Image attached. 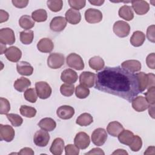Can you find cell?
I'll use <instances>...</instances> for the list:
<instances>
[{
	"instance_id": "obj_2",
	"label": "cell",
	"mask_w": 155,
	"mask_h": 155,
	"mask_svg": "<svg viewBox=\"0 0 155 155\" xmlns=\"http://www.w3.org/2000/svg\"><path fill=\"white\" fill-rule=\"evenodd\" d=\"M66 62L68 67L76 70H81L84 68V63L82 58L81 56L74 53H70L67 56Z\"/></svg>"
},
{
	"instance_id": "obj_49",
	"label": "cell",
	"mask_w": 155,
	"mask_h": 155,
	"mask_svg": "<svg viewBox=\"0 0 155 155\" xmlns=\"http://www.w3.org/2000/svg\"><path fill=\"white\" fill-rule=\"evenodd\" d=\"M12 2L15 7L19 8H22L27 7V5L28 4V0H12Z\"/></svg>"
},
{
	"instance_id": "obj_5",
	"label": "cell",
	"mask_w": 155,
	"mask_h": 155,
	"mask_svg": "<svg viewBox=\"0 0 155 155\" xmlns=\"http://www.w3.org/2000/svg\"><path fill=\"white\" fill-rule=\"evenodd\" d=\"M114 33L119 38L127 37L130 31V25L124 21H117L113 27Z\"/></svg>"
},
{
	"instance_id": "obj_41",
	"label": "cell",
	"mask_w": 155,
	"mask_h": 155,
	"mask_svg": "<svg viewBox=\"0 0 155 155\" xmlns=\"http://www.w3.org/2000/svg\"><path fill=\"white\" fill-rule=\"evenodd\" d=\"M7 117L13 127H19L23 122L22 118L17 114L10 113L7 114Z\"/></svg>"
},
{
	"instance_id": "obj_50",
	"label": "cell",
	"mask_w": 155,
	"mask_h": 155,
	"mask_svg": "<svg viewBox=\"0 0 155 155\" xmlns=\"http://www.w3.org/2000/svg\"><path fill=\"white\" fill-rule=\"evenodd\" d=\"M19 154H22V155H33L34 154V151L33 150L29 147H24L22 148L20 151L18 153Z\"/></svg>"
},
{
	"instance_id": "obj_29",
	"label": "cell",
	"mask_w": 155,
	"mask_h": 155,
	"mask_svg": "<svg viewBox=\"0 0 155 155\" xmlns=\"http://www.w3.org/2000/svg\"><path fill=\"white\" fill-rule=\"evenodd\" d=\"M134 136V135L133 133L131 132V131L128 130H124L117 136V137L119 141L121 143L129 146L133 139Z\"/></svg>"
},
{
	"instance_id": "obj_36",
	"label": "cell",
	"mask_w": 155,
	"mask_h": 155,
	"mask_svg": "<svg viewBox=\"0 0 155 155\" xmlns=\"http://www.w3.org/2000/svg\"><path fill=\"white\" fill-rule=\"evenodd\" d=\"M19 111L21 115L28 118L35 117L36 114V110L34 107L25 105H21Z\"/></svg>"
},
{
	"instance_id": "obj_48",
	"label": "cell",
	"mask_w": 155,
	"mask_h": 155,
	"mask_svg": "<svg viewBox=\"0 0 155 155\" xmlns=\"http://www.w3.org/2000/svg\"><path fill=\"white\" fill-rule=\"evenodd\" d=\"M154 58L155 54L154 53H151L149 54L146 58V63L147 66L151 68L154 70L155 68V63H154Z\"/></svg>"
},
{
	"instance_id": "obj_25",
	"label": "cell",
	"mask_w": 155,
	"mask_h": 155,
	"mask_svg": "<svg viewBox=\"0 0 155 155\" xmlns=\"http://www.w3.org/2000/svg\"><path fill=\"white\" fill-rule=\"evenodd\" d=\"M38 126L42 129L47 131H51L55 129L56 123L52 118L45 117L42 119L38 124Z\"/></svg>"
},
{
	"instance_id": "obj_37",
	"label": "cell",
	"mask_w": 155,
	"mask_h": 155,
	"mask_svg": "<svg viewBox=\"0 0 155 155\" xmlns=\"http://www.w3.org/2000/svg\"><path fill=\"white\" fill-rule=\"evenodd\" d=\"M75 94L79 99H85L90 94V90L88 88L79 84L76 87Z\"/></svg>"
},
{
	"instance_id": "obj_6",
	"label": "cell",
	"mask_w": 155,
	"mask_h": 155,
	"mask_svg": "<svg viewBox=\"0 0 155 155\" xmlns=\"http://www.w3.org/2000/svg\"><path fill=\"white\" fill-rule=\"evenodd\" d=\"M107 139V131L102 128L95 129L91 134L92 142L96 146L103 145Z\"/></svg>"
},
{
	"instance_id": "obj_39",
	"label": "cell",
	"mask_w": 155,
	"mask_h": 155,
	"mask_svg": "<svg viewBox=\"0 0 155 155\" xmlns=\"http://www.w3.org/2000/svg\"><path fill=\"white\" fill-rule=\"evenodd\" d=\"M24 98L31 103H35L38 99V94L35 88H31L26 90L24 94Z\"/></svg>"
},
{
	"instance_id": "obj_21",
	"label": "cell",
	"mask_w": 155,
	"mask_h": 155,
	"mask_svg": "<svg viewBox=\"0 0 155 155\" xmlns=\"http://www.w3.org/2000/svg\"><path fill=\"white\" fill-rule=\"evenodd\" d=\"M18 73L22 76H30L33 74V68L31 64L26 61H20L16 64Z\"/></svg>"
},
{
	"instance_id": "obj_32",
	"label": "cell",
	"mask_w": 155,
	"mask_h": 155,
	"mask_svg": "<svg viewBox=\"0 0 155 155\" xmlns=\"http://www.w3.org/2000/svg\"><path fill=\"white\" fill-rule=\"evenodd\" d=\"M93 122V116L88 113H84L78 117L76 123L80 126L85 127L90 125Z\"/></svg>"
},
{
	"instance_id": "obj_7",
	"label": "cell",
	"mask_w": 155,
	"mask_h": 155,
	"mask_svg": "<svg viewBox=\"0 0 155 155\" xmlns=\"http://www.w3.org/2000/svg\"><path fill=\"white\" fill-rule=\"evenodd\" d=\"M50 138V135L47 131L40 130L35 133L33 136V142L36 146L44 147L48 143Z\"/></svg>"
},
{
	"instance_id": "obj_19",
	"label": "cell",
	"mask_w": 155,
	"mask_h": 155,
	"mask_svg": "<svg viewBox=\"0 0 155 155\" xmlns=\"http://www.w3.org/2000/svg\"><path fill=\"white\" fill-rule=\"evenodd\" d=\"M65 16L67 22L73 25L78 24L81 20V15L79 11L73 8L68 9L66 12Z\"/></svg>"
},
{
	"instance_id": "obj_58",
	"label": "cell",
	"mask_w": 155,
	"mask_h": 155,
	"mask_svg": "<svg viewBox=\"0 0 155 155\" xmlns=\"http://www.w3.org/2000/svg\"><path fill=\"white\" fill-rule=\"evenodd\" d=\"M6 50H7V48H6L5 45L1 44V54H2L3 53H5Z\"/></svg>"
},
{
	"instance_id": "obj_38",
	"label": "cell",
	"mask_w": 155,
	"mask_h": 155,
	"mask_svg": "<svg viewBox=\"0 0 155 155\" xmlns=\"http://www.w3.org/2000/svg\"><path fill=\"white\" fill-rule=\"evenodd\" d=\"M60 92L64 96H71L74 92V86L71 84L65 83L61 86Z\"/></svg>"
},
{
	"instance_id": "obj_11",
	"label": "cell",
	"mask_w": 155,
	"mask_h": 155,
	"mask_svg": "<svg viewBox=\"0 0 155 155\" xmlns=\"http://www.w3.org/2000/svg\"><path fill=\"white\" fill-rule=\"evenodd\" d=\"M74 143L79 149H86L90 143V137L85 132H79L74 139Z\"/></svg>"
},
{
	"instance_id": "obj_45",
	"label": "cell",
	"mask_w": 155,
	"mask_h": 155,
	"mask_svg": "<svg viewBox=\"0 0 155 155\" xmlns=\"http://www.w3.org/2000/svg\"><path fill=\"white\" fill-rule=\"evenodd\" d=\"M155 87H151L149 88L147 91L145 93V99L150 104H154L155 102Z\"/></svg>"
},
{
	"instance_id": "obj_51",
	"label": "cell",
	"mask_w": 155,
	"mask_h": 155,
	"mask_svg": "<svg viewBox=\"0 0 155 155\" xmlns=\"http://www.w3.org/2000/svg\"><path fill=\"white\" fill-rule=\"evenodd\" d=\"M148 77V84L147 89L151 87H154L155 85V76L153 73H148L147 74Z\"/></svg>"
},
{
	"instance_id": "obj_33",
	"label": "cell",
	"mask_w": 155,
	"mask_h": 155,
	"mask_svg": "<svg viewBox=\"0 0 155 155\" xmlns=\"http://www.w3.org/2000/svg\"><path fill=\"white\" fill-rule=\"evenodd\" d=\"M136 76L137 78L139 84V91L140 92H143L147 89L148 84V77L147 74H145L144 72H140L136 74Z\"/></svg>"
},
{
	"instance_id": "obj_56",
	"label": "cell",
	"mask_w": 155,
	"mask_h": 155,
	"mask_svg": "<svg viewBox=\"0 0 155 155\" xmlns=\"http://www.w3.org/2000/svg\"><path fill=\"white\" fill-rule=\"evenodd\" d=\"M112 154H128V153L123 149H117L114 151Z\"/></svg>"
},
{
	"instance_id": "obj_31",
	"label": "cell",
	"mask_w": 155,
	"mask_h": 155,
	"mask_svg": "<svg viewBox=\"0 0 155 155\" xmlns=\"http://www.w3.org/2000/svg\"><path fill=\"white\" fill-rule=\"evenodd\" d=\"M35 21L29 15H23L19 19V26L25 30H29L35 25Z\"/></svg>"
},
{
	"instance_id": "obj_54",
	"label": "cell",
	"mask_w": 155,
	"mask_h": 155,
	"mask_svg": "<svg viewBox=\"0 0 155 155\" xmlns=\"http://www.w3.org/2000/svg\"><path fill=\"white\" fill-rule=\"evenodd\" d=\"M149 114L152 118H154V104H150L148 106Z\"/></svg>"
},
{
	"instance_id": "obj_17",
	"label": "cell",
	"mask_w": 155,
	"mask_h": 155,
	"mask_svg": "<svg viewBox=\"0 0 155 155\" xmlns=\"http://www.w3.org/2000/svg\"><path fill=\"white\" fill-rule=\"evenodd\" d=\"M74 114V109L70 105H62L56 110L57 116L64 120L71 119Z\"/></svg>"
},
{
	"instance_id": "obj_8",
	"label": "cell",
	"mask_w": 155,
	"mask_h": 155,
	"mask_svg": "<svg viewBox=\"0 0 155 155\" xmlns=\"http://www.w3.org/2000/svg\"><path fill=\"white\" fill-rule=\"evenodd\" d=\"M15 42L14 31L10 28H3L0 30V42L2 44L12 45Z\"/></svg>"
},
{
	"instance_id": "obj_53",
	"label": "cell",
	"mask_w": 155,
	"mask_h": 155,
	"mask_svg": "<svg viewBox=\"0 0 155 155\" xmlns=\"http://www.w3.org/2000/svg\"><path fill=\"white\" fill-rule=\"evenodd\" d=\"M85 154H105L103 150L99 148H94Z\"/></svg>"
},
{
	"instance_id": "obj_3",
	"label": "cell",
	"mask_w": 155,
	"mask_h": 155,
	"mask_svg": "<svg viewBox=\"0 0 155 155\" xmlns=\"http://www.w3.org/2000/svg\"><path fill=\"white\" fill-rule=\"evenodd\" d=\"M35 90L38 96L42 99L48 98L52 92L50 85L45 81H39L35 83Z\"/></svg>"
},
{
	"instance_id": "obj_22",
	"label": "cell",
	"mask_w": 155,
	"mask_h": 155,
	"mask_svg": "<svg viewBox=\"0 0 155 155\" xmlns=\"http://www.w3.org/2000/svg\"><path fill=\"white\" fill-rule=\"evenodd\" d=\"M121 67L131 73L137 72L141 69V64L137 60H127L121 64Z\"/></svg>"
},
{
	"instance_id": "obj_30",
	"label": "cell",
	"mask_w": 155,
	"mask_h": 155,
	"mask_svg": "<svg viewBox=\"0 0 155 155\" xmlns=\"http://www.w3.org/2000/svg\"><path fill=\"white\" fill-rule=\"evenodd\" d=\"M88 64L92 69L99 71L104 68L105 62L104 59L98 56H95L91 58L88 61Z\"/></svg>"
},
{
	"instance_id": "obj_26",
	"label": "cell",
	"mask_w": 155,
	"mask_h": 155,
	"mask_svg": "<svg viewBox=\"0 0 155 155\" xmlns=\"http://www.w3.org/2000/svg\"><path fill=\"white\" fill-rule=\"evenodd\" d=\"M145 40V35L141 31H134L131 37L130 38V43L134 47H140L141 46Z\"/></svg>"
},
{
	"instance_id": "obj_35",
	"label": "cell",
	"mask_w": 155,
	"mask_h": 155,
	"mask_svg": "<svg viewBox=\"0 0 155 155\" xmlns=\"http://www.w3.org/2000/svg\"><path fill=\"white\" fill-rule=\"evenodd\" d=\"M34 37V33L32 30H25L20 32V41L25 45L30 44Z\"/></svg>"
},
{
	"instance_id": "obj_14",
	"label": "cell",
	"mask_w": 155,
	"mask_h": 155,
	"mask_svg": "<svg viewBox=\"0 0 155 155\" xmlns=\"http://www.w3.org/2000/svg\"><path fill=\"white\" fill-rule=\"evenodd\" d=\"M67 26V21L62 16H56L53 18L50 23V29L55 32H60L62 31Z\"/></svg>"
},
{
	"instance_id": "obj_10",
	"label": "cell",
	"mask_w": 155,
	"mask_h": 155,
	"mask_svg": "<svg viewBox=\"0 0 155 155\" xmlns=\"http://www.w3.org/2000/svg\"><path fill=\"white\" fill-rule=\"evenodd\" d=\"M96 74L91 71H83L79 76L80 84L87 87L91 88L94 85Z\"/></svg>"
},
{
	"instance_id": "obj_12",
	"label": "cell",
	"mask_w": 155,
	"mask_h": 155,
	"mask_svg": "<svg viewBox=\"0 0 155 155\" xmlns=\"http://www.w3.org/2000/svg\"><path fill=\"white\" fill-rule=\"evenodd\" d=\"M15 134V130L12 126L9 125L0 124L1 140H4L7 142H11L14 139Z\"/></svg>"
},
{
	"instance_id": "obj_23",
	"label": "cell",
	"mask_w": 155,
	"mask_h": 155,
	"mask_svg": "<svg viewBox=\"0 0 155 155\" xmlns=\"http://www.w3.org/2000/svg\"><path fill=\"white\" fill-rule=\"evenodd\" d=\"M124 130L122 125L117 121H112L110 122L107 127L108 133L113 136H117Z\"/></svg>"
},
{
	"instance_id": "obj_57",
	"label": "cell",
	"mask_w": 155,
	"mask_h": 155,
	"mask_svg": "<svg viewBox=\"0 0 155 155\" xmlns=\"http://www.w3.org/2000/svg\"><path fill=\"white\" fill-rule=\"evenodd\" d=\"M150 150H152V154H154V146H151V147H148V148L147 149L146 151H145L144 153V154H151V151Z\"/></svg>"
},
{
	"instance_id": "obj_42",
	"label": "cell",
	"mask_w": 155,
	"mask_h": 155,
	"mask_svg": "<svg viewBox=\"0 0 155 155\" xmlns=\"http://www.w3.org/2000/svg\"><path fill=\"white\" fill-rule=\"evenodd\" d=\"M142 139L137 135H134L133 139L129 145L130 148L133 151H138L142 148Z\"/></svg>"
},
{
	"instance_id": "obj_46",
	"label": "cell",
	"mask_w": 155,
	"mask_h": 155,
	"mask_svg": "<svg viewBox=\"0 0 155 155\" xmlns=\"http://www.w3.org/2000/svg\"><path fill=\"white\" fill-rule=\"evenodd\" d=\"M65 152L66 155H78L79 153V150L75 145L68 144L65 147Z\"/></svg>"
},
{
	"instance_id": "obj_1",
	"label": "cell",
	"mask_w": 155,
	"mask_h": 155,
	"mask_svg": "<svg viewBox=\"0 0 155 155\" xmlns=\"http://www.w3.org/2000/svg\"><path fill=\"white\" fill-rule=\"evenodd\" d=\"M95 88L130 102L140 93L136 74L120 66L106 67L98 72L96 76Z\"/></svg>"
},
{
	"instance_id": "obj_20",
	"label": "cell",
	"mask_w": 155,
	"mask_h": 155,
	"mask_svg": "<svg viewBox=\"0 0 155 155\" xmlns=\"http://www.w3.org/2000/svg\"><path fill=\"white\" fill-rule=\"evenodd\" d=\"M53 48L54 44L50 38H42L37 44L38 50L42 53H50Z\"/></svg>"
},
{
	"instance_id": "obj_24",
	"label": "cell",
	"mask_w": 155,
	"mask_h": 155,
	"mask_svg": "<svg viewBox=\"0 0 155 155\" xmlns=\"http://www.w3.org/2000/svg\"><path fill=\"white\" fill-rule=\"evenodd\" d=\"M64 148V141L60 137H57L53 141L50 148V152L54 155H61Z\"/></svg>"
},
{
	"instance_id": "obj_27",
	"label": "cell",
	"mask_w": 155,
	"mask_h": 155,
	"mask_svg": "<svg viewBox=\"0 0 155 155\" xmlns=\"http://www.w3.org/2000/svg\"><path fill=\"white\" fill-rule=\"evenodd\" d=\"M30 85V81L28 79L24 77H21L16 79L13 84L15 89L19 92H23L25 91Z\"/></svg>"
},
{
	"instance_id": "obj_4",
	"label": "cell",
	"mask_w": 155,
	"mask_h": 155,
	"mask_svg": "<svg viewBox=\"0 0 155 155\" xmlns=\"http://www.w3.org/2000/svg\"><path fill=\"white\" fill-rule=\"evenodd\" d=\"M65 61L64 56L61 53H51L47 58V65L52 69H58L61 68Z\"/></svg>"
},
{
	"instance_id": "obj_18",
	"label": "cell",
	"mask_w": 155,
	"mask_h": 155,
	"mask_svg": "<svg viewBox=\"0 0 155 155\" xmlns=\"http://www.w3.org/2000/svg\"><path fill=\"white\" fill-rule=\"evenodd\" d=\"M78 76L77 73L71 68L64 70L61 75V80L65 83L73 84L78 80Z\"/></svg>"
},
{
	"instance_id": "obj_34",
	"label": "cell",
	"mask_w": 155,
	"mask_h": 155,
	"mask_svg": "<svg viewBox=\"0 0 155 155\" xmlns=\"http://www.w3.org/2000/svg\"><path fill=\"white\" fill-rule=\"evenodd\" d=\"M31 17L34 21L38 22H44L47 19V13L44 9H38L32 12Z\"/></svg>"
},
{
	"instance_id": "obj_43",
	"label": "cell",
	"mask_w": 155,
	"mask_h": 155,
	"mask_svg": "<svg viewBox=\"0 0 155 155\" xmlns=\"http://www.w3.org/2000/svg\"><path fill=\"white\" fill-rule=\"evenodd\" d=\"M10 110V104L9 101L4 97L0 98V114H6Z\"/></svg>"
},
{
	"instance_id": "obj_15",
	"label": "cell",
	"mask_w": 155,
	"mask_h": 155,
	"mask_svg": "<svg viewBox=\"0 0 155 155\" xmlns=\"http://www.w3.org/2000/svg\"><path fill=\"white\" fill-rule=\"evenodd\" d=\"M4 54L6 58L13 62H18L22 56L21 50L15 46H12L7 48Z\"/></svg>"
},
{
	"instance_id": "obj_55",
	"label": "cell",
	"mask_w": 155,
	"mask_h": 155,
	"mask_svg": "<svg viewBox=\"0 0 155 155\" xmlns=\"http://www.w3.org/2000/svg\"><path fill=\"white\" fill-rule=\"evenodd\" d=\"M89 2L94 5H97V6H101L104 3V1H96V0H94V1H89Z\"/></svg>"
},
{
	"instance_id": "obj_40",
	"label": "cell",
	"mask_w": 155,
	"mask_h": 155,
	"mask_svg": "<svg viewBox=\"0 0 155 155\" xmlns=\"http://www.w3.org/2000/svg\"><path fill=\"white\" fill-rule=\"evenodd\" d=\"M48 8L53 12H59L63 6V1L62 0L58 1H47V2Z\"/></svg>"
},
{
	"instance_id": "obj_9",
	"label": "cell",
	"mask_w": 155,
	"mask_h": 155,
	"mask_svg": "<svg viewBox=\"0 0 155 155\" xmlns=\"http://www.w3.org/2000/svg\"><path fill=\"white\" fill-rule=\"evenodd\" d=\"M102 17V12L96 8H90L85 12V21L90 24H96L101 22Z\"/></svg>"
},
{
	"instance_id": "obj_13",
	"label": "cell",
	"mask_w": 155,
	"mask_h": 155,
	"mask_svg": "<svg viewBox=\"0 0 155 155\" xmlns=\"http://www.w3.org/2000/svg\"><path fill=\"white\" fill-rule=\"evenodd\" d=\"M131 2L132 4V8L137 15H143L150 10V5L145 1H132Z\"/></svg>"
},
{
	"instance_id": "obj_16",
	"label": "cell",
	"mask_w": 155,
	"mask_h": 155,
	"mask_svg": "<svg viewBox=\"0 0 155 155\" xmlns=\"http://www.w3.org/2000/svg\"><path fill=\"white\" fill-rule=\"evenodd\" d=\"M132 102V107L134 110L137 112H142L146 110L149 104L147 102L145 97L142 96H139L134 97Z\"/></svg>"
},
{
	"instance_id": "obj_47",
	"label": "cell",
	"mask_w": 155,
	"mask_h": 155,
	"mask_svg": "<svg viewBox=\"0 0 155 155\" xmlns=\"http://www.w3.org/2000/svg\"><path fill=\"white\" fill-rule=\"evenodd\" d=\"M154 25H151L149 26L147 30V37L148 41L151 42H155V38H154Z\"/></svg>"
},
{
	"instance_id": "obj_52",
	"label": "cell",
	"mask_w": 155,
	"mask_h": 155,
	"mask_svg": "<svg viewBox=\"0 0 155 155\" xmlns=\"http://www.w3.org/2000/svg\"><path fill=\"white\" fill-rule=\"evenodd\" d=\"M9 15L4 10H0V23H2L4 22L7 21L8 19Z\"/></svg>"
},
{
	"instance_id": "obj_44",
	"label": "cell",
	"mask_w": 155,
	"mask_h": 155,
	"mask_svg": "<svg viewBox=\"0 0 155 155\" xmlns=\"http://www.w3.org/2000/svg\"><path fill=\"white\" fill-rule=\"evenodd\" d=\"M68 2L71 8L77 10L83 8L86 4V1L85 0H69Z\"/></svg>"
},
{
	"instance_id": "obj_28",
	"label": "cell",
	"mask_w": 155,
	"mask_h": 155,
	"mask_svg": "<svg viewBox=\"0 0 155 155\" xmlns=\"http://www.w3.org/2000/svg\"><path fill=\"white\" fill-rule=\"evenodd\" d=\"M119 16L126 20V21H131L134 18V13L131 6L124 5L122 6L119 10Z\"/></svg>"
}]
</instances>
